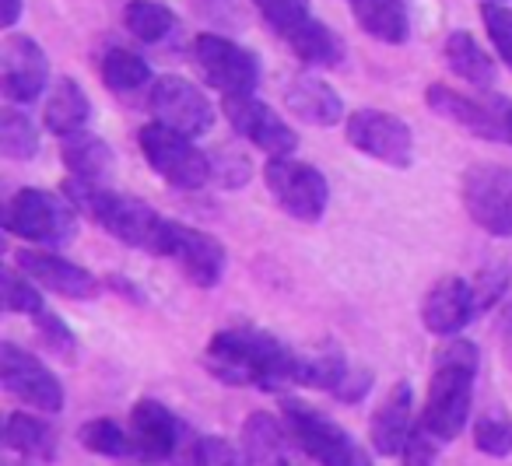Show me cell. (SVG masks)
Segmentation results:
<instances>
[{
  "mask_svg": "<svg viewBox=\"0 0 512 466\" xmlns=\"http://www.w3.org/2000/svg\"><path fill=\"white\" fill-rule=\"evenodd\" d=\"M0 151L15 162H29L39 155V130L18 109H0Z\"/></svg>",
  "mask_w": 512,
  "mask_h": 466,
  "instance_id": "cell-33",
  "label": "cell"
},
{
  "mask_svg": "<svg viewBox=\"0 0 512 466\" xmlns=\"http://www.w3.org/2000/svg\"><path fill=\"white\" fill-rule=\"evenodd\" d=\"M477 316L481 309H477L474 281L467 277H442L428 288L425 302H421V323L435 337H456Z\"/></svg>",
  "mask_w": 512,
  "mask_h": 466,
  "instance_id": "cell-18",
  "label": "cell"
},
{
  "mask_svg": "<svg viewBox=\"0 0 512 466\" xmlns=\"http://www.w3.org/2000/svg\"><path fill=\"white\" fill-rule=\"evenodd\" d=\"M249 176V162L242 155H235V151H218V155H211V179L221 186H242Z\"/></svg>",
  "mask_w": 512,
  "mask_h": 466,
  "instance_id": "cell-42",
  "label": "cell"
},
{
  "mask_svg": "<svg viewBox=\"0 0 512 466\" xmlns=\"http://www.w3.org/2000/svg\"><path fill=\"white\" fill-rule=\"evenodd\" d=\"M481 18L498 60L512 71V8H505V0H488L481 8Z\"/></svg>",
  "mask_w": 512,
  "mask_h": 466,
  "instance_id": "cell-37",
  "label": "cell"
},
{
  "mask_svg": "<svg viewBox=\"0 0 512 466\" xmlns=\"http://www.w3.org/2000/svg\"><path fill=\"white\" fill-rule=\"evenodd\" d=\"M288 442L295 445L288 424L274 421L271 414H249L242 424V449H246L249 463H271L278 466L285 459Z\"/></svg>",
  "mask_w": 512,
  "mask_h": 466,
  "instance_id": "cell-29",
  "label": "cell"
},
{
  "mask_svg": "<svg viewBox=\"0 0 512 466\" xmlns=\"http://www.w3.org/2000/svg\"><path fill=\"white\" fill-rule=\"evenodd\" d=\"M442 445H446V442H442L435 431H428L421 421H414V431H411V438H407L400 459H404V466H435Z\"/></svg>",
  "mask_w": 512,
  "mask_h": 466,
  "instance_id": "cell-39",
  "label": "cell"
},
{
  "mask_svg": "<svg viewBox=\"0 0 512 466\" xmlns=\"http://www.w3.org/2000/svg\"><path fill=\"white\" fill-rule=\"evenodd\" d=\"M88 116H92V102H88L85 88L74 78H57V85L46 95V109H43L46 130L57 137H71L88 127Z\"/></svg>",
  "mask_w": 512,
  "mask_h": 466,
  "instance_id": "cell-24",
  "label": "cell"
},
{
  "mask_svg": "<svg viewBox=\"0 0 512 466\" xmlns=\"http://www.w3.org/2000/svg\"><path fill=\"white\" fill-rule=\"evenodd\" d=\"M225 120L242 141L260 148L267 158H288L299 148V134L281 120L278 109L256 95H225Z\"/></svg>",
  "mask_w": 512,
  "mask_h": 466,
  "instance_id": "cell-13",
  "label": "cell"
},
{
  "mask_svg": "<svg viewBox=\"0 0 512 466\" xmlns=\"http://www.w3.org/2000/svg\"><path fill=\"white\" fill-rule=\"evenodd\" d=\"M0 379H4L8 393H15L18 400L43 410V414H60L64 410V382L36 354L11 344V340L0 344Z\"/></svg>",
  "mask_w": 512,
  "mask_h": 466,
  "instance_id": "cell-14",
  "label": "cell"
},
{
  "mask_svg": "<svg viewBox=\"0 0 512 466\" xmlns=\"http://www.w3.org/2000/svg\"><path fill=\"white\" fill-rule=\"evenodd\" d=\"M99 71H102V85H106L109 92H116V95H137V92H144L148 85H155V81H151L148 60L137 57L134 50H123V46L106 50Z\"/></svg>",
  "mask_w": 512,
  "mask_h": 466,
  "instance_id": "cell-30",
  "label": "cell"
},
{
  "mask_svg": "<svg viewBox=\"0 0 512 466\" xmlns=\"http://www.w3.org/2000/svg\"><path fill=\"white\" fill-rule=\"evenodd\" d=\"M477 347L463 337H446V344L435 354V372L428 382L425 410L418 421L428 431L453 442L470 421V400H474V379H477Z\"/></svg>",
  "mask_w": 512,
  "mask_h": 466,
  "instance_id": "cell-2",
  "label": "cell"
},
{
  "mask_svg": "<svg viewBox=\"0 0 512 466\" xmlns=\"http://www.w3.org/2000/svg\"><path fill=\"white\" fill-rule=\"evenodd\" d=\"M281 414H285V424L292 431L295 445L320 466H372L369 452L341 424L330 421L323 410L309 407V403L295 400V396H285L281 400Z\"/></svg>",
  "mask_w": 512,
  "mask_h": 466,
  "instance_id": "cell-5",
  "label": "cell"
},
{
  "mask_svg": "<svg viewBox=\"0 0 512 466\" xmlns=\"http://www.w3.org/2000/svg\"><path fill=\"white\" fill-rule=\"evenodd\" d=\"M505 288H509V270H505L502 263H491V267H484L481 274L474 277L477 309H481V312H488L491 305H495L498 298L505 295Z\"/></svg>",
  "mask_w": 512,
  "mask_h": 466,
  "instance_id": "cell-40",
  "label": "cell"
},
{
  "mask_svg": "<svg viewBox=\"0 0 512 466\" xmlns=\"http://www.w3.org/2000/svg\"><path fill=\"white\" fill-rule=\"evenodd\" d=\"M442 53H446L449 71H453L460 81H467L470 88H491L495 85V60L488 57V50H484L470 32H463V29L449 32Z\"/></svg>",
  "mask_w": 512,
  "mask_h": 466,
  "instance_id": "cell-26",
  "label": "cell"
},
{
  "mask_svg": "<svg viewBox=\"0 0 512 466\" xmlns=\"http://www.w3.org/2000/svg\"><path fill=\"white\" fill-rule=\"evenodd\" d=\"M474 445L491 459H505L512 456V421L498 414H484L474 424Z\"/></svg>",
  "mask_w": 512,
  "mask_h": 466,
  "instance_id": "cell-36",
  "label": "cell"
},
{
  "mask_svg": "<svg viewBox=\"0 0 512 466\" xmlns=\"http://www.w3.org/2000/svg\"><path fill=\"white\" fill-rule=\"evenodd\" d=\"M295 386L327 389L337 400L358 403L372 389V372L369 368L348 365V358H344L341 351H334V347H323V351H313V354H299Z\"/></svg>",
  "mask_w": 512,
  "mask_h": 466,
  "instance_id": "cell-17",
  "label": "cell"
},
{
  "mask_svg": "<svg viewBox=\"0 0 512 466\" xmlns=\"http://www.w3.org/2000/svg\"><path fill=\"white\" fill-rule=\"evenodd\" d=\"M278 466H295V463H288V459H281V463Z\"/></svg>",
  "mask_w": 512,
  "mask_h": 466,
  "instance_id": "cell-44",
  "label": "cell"
},
{
  "mask_svg": "<svg viewBox=\"0 0 512 466\" xmlns=\"http://www.w3.org/2000/svg\"><path fill=\"white\" fill-rule=\"evenodd\" d=\"M123 25L141 43H162L176 32V15H172V8H165L162 0H130L123 8Z\"/></svg>",
  "mask_w": 512,
  "mask_h": 466,
  "instance_id": "cell-31",
  "label": "cell"
},
{
  "mask_svg": "<svg viewBox=\"0 0 512 466\" xmlns=\"http://www.w3.org/2000/svg\"><path fill=\"white\" fill-rule=\"evenodd\" d=\"M463 207L477 228L512 239V169L498 162L470 165L463 172Z\"/></svg>",
  "mask_w": 512,
  "mask_h": 466,
  "instance_id": "cell-9",
  "label": "cell"
},
{
  "mask_svg": "<svg viewBox=\"0 0 512 466\" xmlns=\"http://www.w3.org/2000/svg\"><path fill=\"white\" fill-rule=\"evenodd\" d=\"M285 106L309 127H337L344 120V99L313 74H295L285 85Z\"/></svg>",
  "mask_w": 512,
  "mask_h": 466,
  "instance_id": "cell-22",
  "label": "cell"
},
{
  "mask_svg": "<svg viewBox=\"0 0 512 466\" xmlns=\"http://www.w3.org/2000/svg\"><path fill=\"white\" fill-rule=\"evenodd\" d=\"M22 8H25V0H0V25L4 29H15L18 18H22Z\"/></svg>",
  "mask_w": 512,
  "mask_h": 466,
  "instance_id": "cell-43",
  "label": "cell"
},
{
  "mask_svg": "<svg viewBox=\"0 0 512 466\" xmlns=\"http://www.w3.org/2000/svg\"><path fill=\"white\" fill-rule=\"evenodd\" d=\"M148 109L158 123L179 130V134L200 137L214 127V106L193 81L179 78V74H165L151 85Z\"/></svg>",
  "mask_w": 512,
  "mask_h": 466,
  "instance_id": "cell-15",
  "label": "cell"
},
{
  "mask_svg": "<svg viewBox=\"0 0 512 466\" xmlns=\"http://www.w3.org/2000/svg\"><path fill=\"white\" fill-rule=\"evenodd\" d=\"M18 267H22L39 288L53 291V295H60V298H71V302H92L102 288L92 270L64 260L57 249H53V253H46V249H22V253H18Z\"/></svg>",
  "mask_w": 512,
  "mask_h": 466,
  "instance_id": "cell-19",
  "label": "cell"
},
{
  "mask_svg": "<svg viewBox=\"0 0 512 466\" xmlns=\"http://www.w3.org/2000/svg\"><path fill=\"white\" fill-rule=\"evenodd\" d=\"M193 466H253L246 456V449L232 445L228 438L218 435H204L193 442Z\"/></svg>",
  "mask_w": 512,
  "mask_h": 466,
  "instance_id": "cell-38",
  "label": "cell"
},
{
  "mask_svg": "<svg viewBox=\"0 0 512 466\" xmlns=\"http://www.w3.org/2000/svg\"><path fill=\"white\" fill-rule=\"evenodd\" d=\"M414 431V389L411 382H397L390 393L383 396L369 421V438L372 449L379 456H400Z\"/></svg>",
  "mask_w": 512,
  "mask_h": 466,
  "instance_id": "cell-21",
  "label": "cell"
},
{
  "mask_svg": "<svg viewBox=\"0 0 512 466\" xmlns=\"http://www.w3.org/2000/svg\"><path fill=\"white\" fill-rule=\"evenodd\" d=\"M130 438H134V456L141 463H165L183 438V424L165 403L148 396L130 410Z\"/></svg>",
  "mask_w": 512,
  "mask_h": 466,
  "instance_id": "cell-20",
  "label": "cell"
},
{
  "mask_svg": "<svg viewBox=\"0 0 512 466\" xmlns=\"http://www.w3.org/2000/svg\"><path fill=\"white\" fill-rule=\"evenodd\" d=\"M60 158H64L67 172H71L74 179H88V183H106V176L116 165L113 148H109L102 137L88 134V130H78V134L64 137Z\"/></svg>",
  "mask_w": 512,
  "mask_h": 466,
  "instance_id": "cell-27",
  "label": "cell"
},
{
  "mask_svg": "<svg viewBox=\"0 0 512 466\" xmlns=\"http://www.w3.org/2000/svg\"><path fill=\"white\" fill-rule=\"evenodd\" d=\"M348 141L355 151L376 158L393 169H407L414 162V137L400 116L386 113V109H358L344 123Z\"/></svg>",
  "mask_w": 512,
  "mask_h": 466,
  "instance_id": "cell-12",
  "label": "cell"
},
{
  "mask_svg": "<svg viewBox=\"0 0 512 466\" xmlns=\"http://www.w3.org/2000/svg\"><path fill=\"white\" fill-rule=\"evenodd\" d=\"M50 88V60L43 46L22 32H8L0 46V92L15 106H29Z\"/></svg>",
  "mask_w": 512,
  "mask_h": 466,
  "instance_id": "cell-16",
  "label": "cell"
},
{
  "mask_svg": "<svg viewBox=\"0 0 512 466\" xmlns=\"http://www.w3.org/2000/svg\"><path fill=\"white\" fill-rule=\"evenodd\" d=\"M137 141H141L151 169L176 190H200L211 183V155H204L190 134H179L165 123L151 120L148 127H141Z\"/></svg>",
  "mask_w": 512,
  "mask_h": 466,
  "instance_id": "cell-7",
  "label": "cell"
},
{
  "mask_svg": "<svg viewBox=\"0 0 512 466\" xmlns=\"http://www.w3.org/2000/svg\"><path fill=\"white\" fill-rule=\"evenodd\" d=\"M4 445H8L11 452H18V456L43 459L46 463V459L57 456L60 435L43 417L29 414V410H15V414H8V421H4Z\"/></svg>",
  "mask_w": 512,
  "mask_h": 466,
  "instance_id": "cell-25",
  "label": "cell"
},
{
  "mask_svg": "<svg viewBox=\"0 0 512 466\" xmlns=\"http://www.w3.org/2000/svg\"><path fill=\"white\" fill-rule=\"evenodd\" d=\"M285 43L292 46V53L306 67H341L344 57H348V46H344V39L337 36L330 25L316 22V18H309V22L302 25L295 36H288Z\"/></svg>",
  "mask_w": 512,
  "mask_h": 466,
  "instance_id": "cell-28",
  "label": "cell"
},
{
  "mask_svg": "<svg viewBox=\"0 0 512 466\" xmlns=\"http://www.w3.org/2000/svg\"><path fill=\"white\" fill-rule=\"evenodd\" d=\"M264 183L271 190L274 204L295 221H313L323 218L330 204V186H327V176H323L316 165H306V162H295L292 155L288 158H271L264 169Z\"/></svg>",
  "mask_w": 512,
  "mask_h": 466,
  "instance_id": "cell-8",
  "label": "cell"
},
{
  "mask_svg": "<svg viewBox=\"0 0 512 466\" xmlns=\"http://www.w3.org/2000/svg\"><path fill=\"white\" fill-rule=\"evenodd\" d=\"M158 256L172 260L183 277L197 288H214V284L225 277V263H228V253L214 235L207 232H197V228L183 225V221H165V235H162V249Z\"/></svg>",
  "mask_w": 512,
  "mask_h": 466,
  "instance_id": "cell-11",
  "label": "cell"
},
{
  "mask_svg": "<svg viewBox=\"0 0 512 466\" xmlns=\"http://www.w3.org/2000/svg\"><path fill=\"white\" fill-rule=\"evenodd\" d=\"M428 106L442 120L463 127L467 134L512 144V99L491 92V88H474V95H467L446 85H432L428 88Z\"/></svg>",
  "mask_w": 512,
  "mask_h": 466,
  "instance_id": "cell-6",
  "label": "cell"
},
{
  "mask_svg": "<svg viewBox=\"0 0 512 466\" xmlns=\"http://www.w3.org/2000/svg\"><path fill=\"white\" fill-rule=\"evenodd\" d=\"M0 295H4V312H25V316H36L43 312V295H39V284L25 274L22 267L8 263L4 274H0Z\"/></svg>",
  "mask_w": 512,
  "mask_h": 466,
  "instance_id": "cell-34",
  "label": "cell"
},
{
  "mask_svg": "<svg viewBox=\"0 0 512 466\" xmlns=\"http://www.w3.org/2000/svg\"><path fill=\"white\" fill-rule=\"evenodd\" d=\"M193 64L204 74L207 85L218 88L221 95H253L260 88L256 53H249L246 46L232 43L225 36H214V32L193 39Z\"/></svg>",
  "mask_w": 512,
  "mask_h": 466,
  "instance_id": "cell-10",
  "label": "cell"
},
{
  "mask_svg": "<svg viewBox=\"0 0 512 466\" xmlns=\"http://www.w3.org/2000/svg\"><path fill=\"white\" fill-rule=\"evenodd\" d=\"M351 15H355L358 29L376 43L400 46L411 36L407 0H351Z\"/></svg>",
  "mask_w": 512,
  "mask_h": 466,
  "instance_id": "cell-23",
  "label": "cell"
},
{
  "mask_svg": "<svg viewBox=\"0 0 512 466\" xmlns=\"http://www.w3.org/2000/svg\"><path fill=\"white\" fill-rule=\"evenodd\" d=\"M32 319H36V326H39V333H43L46 347H50V351H57V354H64V358H71V354H74V333L64 326V319H57L50 309L36 312Z\"/></svg>",
  "mask_w": 512,
  "mask_h": 466,
  "instance_id": "cell-41",
  "label": "cell"
},
{
  "mask_svg": "<svg viewBox=\"0 0 512 466\" xmlns=\"http://www.w3.org/2000/svg\"><path fill=\"white\" fill-rule=\"evenodd\" d=\"M204 365L214 379L228 386H256L281 393L285 386H295L299 354L271 333L235 326V330L214 333L204 351Z\"/></svg>",
  "mask_w": 512,
  "mask_h": 466,
  "instance_id": "cell-1",
  "label": "cell"
},
{
  "mask_svg": "<svg viewBox=\"0 0 512 466\" xmlns=\"http://www.w3.org/2000/svg\"><path fill=\"white\" fill-rule=\"evenodd\" d=\"M78 207L67 193L18 190L4 211V232L32 242V246L64 249L78 235Z\"/></svg>",
  "mask_w": 512,
  "mask_h": 466,
  "instance_id": "cell-4",
  "label": "cell"
},
{
  "mask_svg": "<svg viewBox=\"0 0 512 466\" xmlns=\"http://www.w3.org/2000/svg\"><path fill=\"white\" fill-rule=\"evenodd\" d=\"M64 193L71 197V204L78 207L88 221L106 228L116 242L158 256L162 235H165V221L169 218H162L155 207H148L137 197H127V193L109 190L106 183H88V179H74V176L67 179Z\"/></svg>",
  "mask_w": 512,
  "mask_h": 466,
  "instance_id": "cell-3",
  "label": "cell"
},
{
  "mask_svg": "<svg viewBox=\"0 0 512 466\" xmlns=\"http://www.w3.org/2000/svg\"><path fill=\"white\" fill-rule=\"evenodd\" d=\"M253 8L260 11V18H264L281 39L295 36V32L313 18L309 0H253Z\"/></svg>",
  "mask_w": 512,
  "mask_h": 466,
  "instance_id": "cell-35",
  "label": "cell"
},
{
  "mask_svg": "<svg viewBox=\"0 0 512 466\" xmlns=\"http://www.w3.org/2000/svg\"><path fill=\"white\" fill-rule=\"evenodd\" d=\"M81 445L95 456H106V459H127L134 456V438H130V428L116 424L113 417H95L81 428Z\"/></svg>",
  "mask_w": 512,
  "mask_h": 466,
  "instance_id": "cell-32",
  "label": "cell"
}]
</instances>
